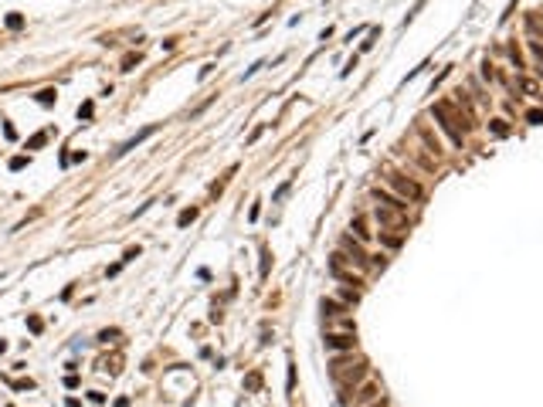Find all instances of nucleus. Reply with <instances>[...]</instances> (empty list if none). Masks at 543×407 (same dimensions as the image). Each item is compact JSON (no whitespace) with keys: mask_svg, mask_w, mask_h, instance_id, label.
<instances>
[{"mask_svg":"<svg viewBox=\"0 0 543 407\" xmlns=\"http://www.w3.org/2000/svg\"><path fill=\"white\" fill-rule=\"evenodd\" d=\"M353 231H357V241H367L370 237V231H367V217H353Z\"/></svg>","mask_w":543,"mask_h":407,"instance_id":"nucleus-7","label":"nucleus"},{"mask_svg":"<svg viewBox=\"0 0 543 407\" xmlns=\"http://www.w3.org/2000/svg\"><path fill=\"white\" fill-rule=\"evenodd\" d=\"M323 343H326V350H333V353H353L357 336H353V333H326Z\"/></svg>","mask_w":543,"mask_h":407,"instance_id":"nucleus-4","label":"nucleus"},{"mask_svg":"<svg viewBox=\"0 0 543 407\" xmlns=\"http://www.w3.org/2000/svg\"><path fill=\"white\" fill-rule=\"evenodd\" d=\"M387 183L397 190L401 200H421V197H424V187H421L414 177H407V173H387Z\"/></svg>","mask_w":543,"mask_h":407,"instance_id":"nucleus-2","label":"nucleus"},{"mask_svg":"<svg viewBox=\"0 0 543 407\" xmlns=\"http://www.w3.org/2000/svg\"><path fill=\"white\" fill-rule=\"evenodd\" d=\"M492 133H496V136H506V133H509V126L502 123V119H496V123H492Z\"/></svg>","mask_w":543,"mask_h":407,"instance_id":"nucleus-11","label":"nucleus"},{"mask_svg":"<svg viewBox=\"0 0 543 407\" xmlns=\"http://www.w3.org/2000/svg\"><path fill=\"white\" fill-rule=\"evenodd\" d=\"M526 123L540 126V123H543V112H540V109H533V112H526Z\"/></svg>","mask_w":543,"mask_h":407,"instance_id":"nucleus-10","label":"nucleus"},{"mask_svg":"<svg viewBox=\"0 0 543 407\" xmlns=\"http://www.w3.org/2000/svg\"><path fill=\"white\" fill-rule=\"evenodd\" d=\"M373 217H377L380 231H397V234H404V231H407V214H404V211H397V207L380 204V207L373 211Z\"/></svg>","mask_w":543,"mask_h":407,"instance_id":"nucleus-3","label":"nucleus"},{"mask_svg":"<svg viewBox=\"0 0 543 407\" xmlns=\"http://www.w3.org/2000/svg\"><path fill=\"white\" fill-rule=\"evenodd\" d=\"M99 367H102V370H109V373H119V370H123V356H119V353H115V356H105Z\"/></svg>","mask_w":543,"mask_h":407,"instance_id":"nucleus-6","label":"nucleus"},{"mask_svg":"<svg viewBox=\"0 0 543 407\" xmlns=\"http://www.w3.org/2000/svg\"><path fill=\"white\" fill-rule=\"evenodd\" d=\"M37 102H45V105H51V102H55V92H51V89L37 92Z\"/></svg>","mask_w":543,"mask_h":407,"instance_id":"nucleus-9","label":"nucleus"},{"mask_svg":"<svg viewBox=\"0 0 543 407\" xmlns=\"http://www.w3.org/2000/svg\"><path fill=\"white\" fill-rule=\"evenodd\" d=\"M21 24H24L21 14H11V17H7V27H21Z\"/></svg>","mask_w":543,"mask_h":407,"instance_id":"nucleus-14","label":"nucleus"},{"mask_svg":"<svg viewBox=\"0 0 543 407\" xmlns=\"http://www.w3.org/2000/svg\"><path fill=\"white\" fill-rule=\"evenodd\" d=\"M139 61V55H126V61H123V71H133V65Z\"/></svg>","mask_w":543,"mask_h":407,"instance_id":"nucleus-12","label":"nucleus"},{"mask_svg":"<svg viewBox=\"0 0 543 407\" xmlns=\"http://www.w3.org/2000/svg\"><path fill=\"white\" fill-rule=\"evenodd\" d=\"M373 407H380V404H373Z\"/></svg>","mask_w":543,"mask_h":407,"instance_id":"nucleus-15","label":"nucleus"},{"mask_svg":"<svg viewBox=\"0 0 543 407\" xmlns=\"http://www.w3.org/2000/svg\"><path fill=\"white\" fill-rule=\"evenodd\" d=\"M329 373H333V380L339 384V390H350L353 384H360L363 377H367V363L357 356V360H350V356H336L333 360V367H329Z\"/></svg>","mask_w":543,"mask_h":407,"instance_id":"nucleus-1","label":"nucleus"},{"mask_svg":"<svg viewBox=\"0 0 543 407\" xmlns=\"http://www.w3.org/2000/svg\"><path fill=\"white\" fill-rule=\"evenodd\" d=\"M353 309L350 305H339V302H333V299H323V316L326 319H336V316H350Z\"/></svg>","mask_w":543,"mask_h":407,"instance_id":"nucleus-5","label":"nucleus"},{"mask_svg":"<svg viewBox=\"0 0 543 407\" xmlns=\"http://www.w3.org/2000/svg\"><path fill=\"white\" fill-rule=\"evenodd\" d=\"M193 217H197V207H190V211H183V214L177 217V224H180V227H187V224L193 221Z\"/></svg>","mask_w":543,"mask_h":407,"instance_id":"nucleus-8","label":"nucleus"},{"mask_svg":"<svg viewBox=\"0 0 543 407\" xmlns=\"http://www.w3.org/2000/svg\"><path fill=\"white\" fill-rule=\"evenodd\" d=\"M520 89H523V92H530V95H536V85H533L530 78H520Z\"/></svg>","mask_w":543,"mask_h":407,"instance_id":"nucleus-13","label":"nucleus"}]
</instances>
